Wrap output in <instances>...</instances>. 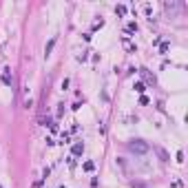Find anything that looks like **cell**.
I'll return each instance as SVG.
<instances>
[{"mask_svg":"<svg viewBox=\"0 0 188 188\" xmlns=\"http://www.w3.org/2000/svg\"><path fill=\"white\" fill-rule=\"evenodd\" d=\"M2 82H5L7 86H11V84H13V80L9 78V69H5V73H2Z\"/></svg>","mask_w":188,"mask_h":188,"instance_id":"obj_3","label":"cell"},{"mask_svg":"<svg viewBox=\"0 0 188 188\" xmlns=\"http://www.w3.org/2000/svg\"><path fill=\"white\" fill-rule=\"evenodd\" d=\"M168 47H170L168 42H164V45H162V49H159V51H162V53H166V51H168Z\"/></svg>","mask_w":188,"mask_h":188,"instance_id":"obj_9","label":"cell"},{"mask_svg":"<svg viewBox=\"0 0 188 188\" xmlns=\"http://www.w3.org/2000/svg\"><path fill=\"white\" fill-rule=\"evenodd\" d=\"M84 170H93V162H86L84 164Z\"/></svg>","mask_w":188,"mask_h":188,"instance_id":"obj_10","label":"cell"},{"mask_svg":"<svg viewBox=\"0 0 188 188\" xmlns=\"http://www.w3.org/2000/svg\"><path fill=\"white\" fill-rule=\"evenodd\" d=\"M53 47H55V38H51V40H49V45H47V49H45V55H49Z\"/></svg>","mask_w":188,"mask_h":188,"instance_id":"obj_4","label":"cell"},{"mask_svg":"<svg viewBox=\"0 0 188 188\" xmlns=\"http://www.w3.org/2000/svg\"><path fill=\"white\" fill-rule=\"evenodd\" d=\"M129 148L133 151V153H146V151H148V144H144L142 139H131Z\"/></svg>","mask_w":188,"mask_h":188,"instance_id":"obj_1","label":"cell"},{"mask_svg":"<svg viewBox=\"0 0 188 188\" xmlns=\"http://www.w3.org/2000/svg\"><path fill=\"white\" fill-rule=\"evenodd\" d=\"M115 11H117V16H124V13H126V7H124V5H117V7H115Z\"/></svg>","mask_w":188,"mask_h":188,"instance_id":"obj_6","label":"cell"},{"mask_svg":"<svg viewBox=\"0 0 188 188\" xmlns=\"http://www.w3.org/2000/svg\"><path fill=\"white\" fill-rule=\"evenodd\" d=\"M0 188H2V186H0Z\"/></svg>","mask_w":188,"mask_h":188,"instance_id":"obj_12","label":"cell"},{"mask_svg":"<svg viewBox=\"0 0 188 188\" xmlns=\"http://www.w3.org/2000/svg\"><path fill=\"white\" fill-rule=\"evenodd\" d=\"M82 151H84L82 144H75V146H73V155H82Z\"/></svg>","mask_w":188,"mask_h":188,"instance_id":"obj_5","label":"cell"},{"mask_svg":"<svg viewBox=\"0 0 188 188\" xmlns=\"http://www.w3.org/2000/svg\"><path fill=\"white\" fill-rule=\"evenodd\" d=\"M135 91H137V93H144V91H146V86H144L142 82H137V84H135Z\"/></svg>","mask_w":188,"mask_h":188,"instance_id":"obj_7","label":"cell"},{"mask_svg":"<svg viewBox=\"0 0 188 188\" xmlns=\"http://www.w3.org/2000/svg\"><path fill=\"white\" fill-rule=\"evenodd\" d=\"M157 153H159V157H162V159H164V162H168V155L164 153V151H162V148H157Z\"/></svg>","mask_w":188,"mask_h":188,"instance_id":"obj_8","label":"cell"},{"mask_svg":"<svg viewBox=\"0 0 188 188\" xmlns=\"http://www.w3.org/2000/svg\"><path fill=\"white\" fill-rule=\"evenodd\" d=\"M122 42H124V47H126V49H129L131 53H135V51H137V47H135L133 42L129 40V35H124V38H122Z\"/></svg>","mask_w":188,"mask_h":188,"instance_id":"obj_2","label":"cell"},{"mask_svg":"<svg viewBox=\"0 0 188 188\" xmlns=\"http://www.w3.org/2000/svg\"><path fill=\"white\" fill-rule=\"evenodd\" d=\"M129 31H137V25H135V22H129Z\"/></svg>","mask_w":188,"mask_h":188,"instance_id":"obj_11","label":"cell"}]
</instances>
